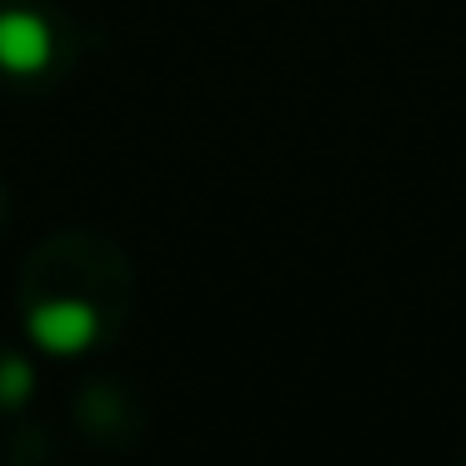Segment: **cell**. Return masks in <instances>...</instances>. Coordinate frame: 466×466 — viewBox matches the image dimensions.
Instances as JSON below:
<instances>
[{
  "mask_svg": "<svg viewBox=\"0 0 466 466\" xmlns=\"http://www.w3.org/2000/svg\"><path fill=\"white\" fill-rule=\"evenodd\" d=\"M21 326L25 341L46 356H91L126 331L136 306L131 256L101 231L51 236L31 251L21 271Z\"/></svg>",
  "mask_w": 466,
  "mask_h": 466,
  "instance_id": "1",
  "label": "cell"
},
{
  "mask_svg": "<svg viewBox=\"0 0 466 466\" xmlns=\"http://www.w3.org/2000/svg\"><path fill=\"white\" fill-rule=\"evenodd\" d=\"M31 391H35V366L15 346L0 341V411H15L21 401H31Z\"/></svg>",
  "mask_w": 466,
  "mask_h": 466,
  "instance_id": "3",
  "label": "cell"
},
{
  "mask_svg": "<svg viewBox=\"0 0 466 466\" xmlns=\"http://www.w3.org/2000/svg\"><path fill=\"white\" fill-rule=\"evenodd\" d=\"M5 216H11V201H5V181H0V226H5Z\"/></svg>",
  "mask_w": 466,
  "mask_h": 466,
  "instance_id": "4",
  "label": "cell"
},
{
  "mask_svg": "<svg viewBox=\"0 0 466 466\" xmlns=\"http://www.w3.org/2000/svg\"><path fill=\"white\" fill-rule=\"evenodd\" d=\"M81 61V25L56 0H0V81L51 86Z\"/></svg>",
  "mask_w": 466,
  "mask_h": 466,
  "instance_id": "2",
  "label": "cell"
}]
</instances>
